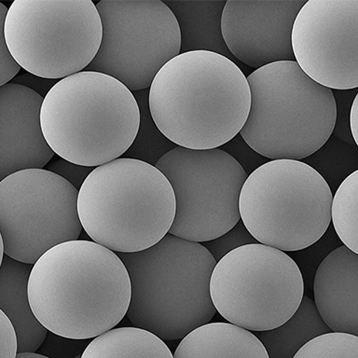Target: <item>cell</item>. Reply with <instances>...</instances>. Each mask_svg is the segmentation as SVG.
I'll list each match as a JSON object with an SVG mask.
<instances>
[{
	"mask_svg": "<svg viewBox=\"0 0 358 358\" xmlns=\"http://www.w3.org/2000/svg\"><path fill=\"white\" fill-rule=\"evenodd\" d=\"M28 296L34 315L50 332L92 340L127 315L131 280L116 252L94 241H70L33 266Z\"/></svg>",
	"mask_w": 358,
	"mask_h": 358,
	"instance_id": "obj_1",
	"label": "cell"
},
{
	"mask_svg": "<svg viewBox=\"0 0 358 358\" xmlns=\"http://www.w3.org/2000/svg\"><path fill=\"white\" fill-rule=\"evenodd\" d=\"M148 103L157 127L173 144L215 150L240 134L251 108L248 78L214 52L180 53L154 78Z\"/></svg>",
	"mask_w": 358,
	"mask_h": 358,
	"instance_id": "obj_2",
	"label": "cell"
},
{
	"mask_svg": "<svg viewBox=\"0 0 358 358\" xmlns=\"http://www.w3.org/2000/svg\"><path fill=\"white\" fill-rule=\"evenodd\" d=\"M131 285L127 318L162 341L183 340L217 313L210 282L217 260L200 243L168 234L152 248L117 253Z\"/></svg>",
	"mask_w": 358,
	"mask_h": 358,
	"instance_id": "obj_3",
	"label": "cell"
},
{
	"mask_svg": "<svg viewBox=\"0 0 358 358\" xmlns=\"http://www.w3.org/2000/svg\"><path fill=\"white\" fill-rule=\"evenodd\" d=\"M41 120L45 139L56 155L95 168L122 158L133 145L140 109L133 92L120 80L84 70L50 90Z\"/></svg>",
	"mask_w": 358,
	"mask_h": 358,
	"instance_id": "obj_4",
	"label": "cell"
},
{
	"mask_svg": "<svg viewBox=\"0 0 358 358\" xmlns=\"http://www.w3.org/2000/svg\"><path fill=\"white\" fill-rule=\"evenodd\" d=\"M78 212L92 241L116 253H136L169 234L176 196L156 166L119 158L90 173L78 190Z\"/></svg>",
	"mask_w": 358,
	"mask_h": 358,
	"instance_id": "obj_5",
	"label": "cell"
},
{
	"mask_svg": "<svg viewBox=\"0 0 358 358\" xmlns=\"http://www.w3.org/2000/svg\"><path fill=\"white\" fill-rule=\"evenodd\" d=\"M248 81L251 108L240 134L255 152L271 161H301L329 141L337 122L334 94L296 61L260 67Z\"/></svg>",
	"mask_w": 358,
	"mask_h": 358,
	"instance_id": "obj_6",
	"label": "cell"
},
{
	"mask_svg": "<svg viewBox=\"0 0 358 358\" xmlns=\"http://www.w3.org/2000/svg\"><path fill=\"white\" fill-rule=\"evenodd\" d=\"M333 193L318 171L301 161L265 162L248 176L241 220L262 245L284 252L318 242L332 222Z\"/></svg>",
	"mask_w": 358,
	"mask_h": 358,
	"instance_id": "obj_7",
	"label": "cell"
},
{
	"mask_svg": "<svg viewBox=\"0 0 358 358\" xmlns=\"http://www.w3.org/2000/svg\"><path fill=\"white\" fill-rule=\"evenodd\" d=\"M5 38L24 71L61 80L94 61L102 20L92 0H15L6 17Z\"/></svg>",
	"mask_w": 358,
	"mask_h": 358,
	"instance_id": "obj_8",
	"label": "cell"
},
{
	"mask_svg": "<svg viewBox=\"0 0 358 358\" xmlns=\"http://www.w3.org/2000/svg\"><path fill=\"white\" fill-rule=\"evenodd\" d=\"M210 293L217 312L229 323L251 332L267 331L284 324L301 306L303 276L285 252L251 243L217 263Z\"/></svg>",
	"mask_w": 358,
	"mask_h": 358,
	"instance_id": "obj_9",
	"label": "cell"
},
{
	"mask_svg": "<svg viewBox=\"0 0 358 358\" xmlns=\"http://www.w3.org/2000/svg\"><path fill=\"white\" fill-rule=\"evenodd\" d=\"M156 167L175 192L170 234L203 243L225 234L241 220L240 195L248 176L231 154L220 148L194 150L178 145Z\"/></svg>",
	"mask_w": 358,
	"mask_h": 358,
	"instance_id": "obj_10",
	"label": "cell"
},
{
	"mask_svg": "<svg viewBox=\"0 0 358 358\" xmlns=\"http://www.w3.org/2000/svg\"><path fill=\"white\" fill-rule=\"evenodd\" d=\"M99 52L86 71L103 73L131 92L148 90L154 78L181 53L180 27L161 0H102Z\"/></svg>",
	"mask_w": 358,
	"mask_h": 358,
	"instance_id": "obj_11",
	"label": "cell"
},
{
	"mask_svg": "<svg viewBox=\"0 0 358 358\" xmlns=\"http://www.w3.org/2000/svg\"><path fill=\"white\" fill-rule=\"evenodd\" d=\"M78 190L46 169L19 171L0 181V235L4 253L35 265L50 249L78 240Z\"/></svg>",
	"mask_w": 358,
	"mask_h": 358,
	"instance_id": "obj_12",
	"label": "cell"
},
{
	"mask_svg": "<svg viewBox=\"0 0 358 358\" xmlns=\"http://www.w3.org/2000/svg\"><path fill=\"white\" fill-rule=\"evenodd\" d=\"M295 61L331 90L358 88V0H309L294 24Z\"/></svg>",
	"mask_w": 358,
	"mask_h": 358,
	"instance_id": "obj_13",
	"label": "cell"
},
{
	"mask_svg": "<svg viewBox=\"0 0 358 358\" xmlns=\"http://www.w3.org/2000/svg\"><path fill=\"white\" fill-rule=\"evenodd\" d=\"M305 0H228L221 31L229 52L259 69L282 61H295L292 31Z\"/></svg>",
	"mask_w": 358,
	"mask_h": 358,
	"instance_id": "obj_14",
	"label": "cell"
},
{
	"mask_svg": "<svg viewBox=\"0 0 358 358\" xmlns=\"http://www.w3.org/2000/svg\"><path fill=\"white\" fill-rule=\"evenodd\" d=\"M43 100L21 84L0 87V180L19 171L44 169L55 158L41 127Z\"/></svg>",
	"mask_w": 358,
	"mask_h": 358,
	"instance_id": "obj_15",
	"label": "cell"
},
{
	"mask_svg": "<svg viewBox=\"0 0 358 358\" xmlns=\"http://www.w3.org/2000/svg\"><path fill=\"white\" fill-rule=\"evenodd\" d=\"M313 301L332 332L358 337V255L345 245L334 249L316 271Z\"/></svg>",
	"mask_w": 358,
	"mask_h": 358,
	"instance_id": "obj_16",
	"label": "cell"
},
{
	"mask_svg": "<svg viewBox=\"0 0 358 358\" xmlns=\"http://www.w3.org/2000/svg\"><path fill=\"white\" fill-rule=\"evenodd\" d=\"M34 265L4 255L0 268V310L16 330L21 352H38L49 330L38 320L31 308L28 282Z\"/></svg>",
	"mask_w": 358,
	"mask_h": 358,
	"instance_id": "obj_17",
	"label": "cell"
},
{
	"mask_svg": "<svg viewBox=\"0 0 358 358\" xmlns=\"http://www.w3.org/2000/svg\"><path fill=\"white\" fill-rule=\"evenodd\" d=\"M173 358H270L259 338L226 322L203 324L181 340Z\"/></svg>",
	"mask_w": 358,
	"mask_h": 358,
	"instance_id": "obj_18",
	"label": "cell"
},
{
	"mask_svg": "<svg viewBox=\"0 0 358 358\" xmlns=\"http://www.w3.org/2000/svg\"><path fill=\"white\" fill-rule=\"evenodd\" d=\"M175 14L180 27L181 53L207 50L231 59L221 31V19L227 1H164Z\"/></svg>",
	"mask_w": 358,
	"mask_h": 358,
	"instance_id": "obj_19",
	"label": "cell"
},
{
	"mask_svg": "<svg viewBox=\"0 0 358 358\" xmlns=\"http://www.w3.org/2000/svg\"><path fill=\"white\" fill-rule=\"evenodd\" d=\"M331 329L324 323L315 301L304 296L295 315L284 324L267 331L254 332L270 358H294L310 341Z\"/></svg>",
	"mask_w": 358,
	"mask_h": 358,
	"instance_id": "obj_20",
	"label": "cell"
},
{
	"mask_svg": "<svg viewBox=\"0 0 358 358\" xmlns=\"http://www.w3.org/2000/svg\"><path fill=\"white\" fill-rule=\"evenodd\" d=\"M81 358H173L158 336L136 327L113 329L92 338Z\"/></svg>",
	"mask_w": 358,
	"mask_h": 358,
	"instance_id": "obj_21",
	"label": "cell"
},
{
	"mask_svg": "<svg viewBox=\"0 0 358 358\" xmlns=\"http://www.w3.org/2000/svg\"><path fill=\"white\" fill-rule=\"evenodd\" d=\"M140 109L138 133L130 148L122 158L138 159L156 166L162 157L178 147L157 127L151 117L148 94L150 89L133 92Z\"/></svg>",
	"mask_w": 358,
	"mask_h": 358,
	"instance_id": "obj_22",
	"label": "cell"
},
{
	"mask_svg": "<svg viewBox=\"0 0 358 358\" xmlns=\"http://www.w3.org/2000/svg\"><path fill=\"white\" fill-rule=\"evenodd\" d=\"M332 224L343 245L358 255V169L343 179L336 190Z\"/></svg>",
	"mask_w": 358,
	"mask_h": 358,
	"instance_id": "obj_23",
	"label": "cell"
},
{
	"mask_svg": "<svg viewBox=\"0 0 358 358\" xmlns=\"http://www.w3.org/2000/svg\"><path fill=\"white\" fill-rule=\"evenodd\" d=\"M294 358H358V337L329 332L305 344Z\"/></svg>",
	"mask_w": 358,
	"mask_h": 358,
	"instance_id": "obj_24",
	"label": "cell"
},
{
	"mask_svg": "<svg viewBox=\"0 0 358 358\" xmlns=\"http://www.w3.org/2000/svg\"><path fill=\"white\" fill-rule=\"evenodd\" d=\"M257 243L259 242L252 236L250 232L245 228L243 221L240 220L231 231L221 235L217 239L208 241V242L203 243L201 245L208 249L210 253L218 262L229 252L234 251V249Z\"/></svg>",
	"mask_w": 358,
	"mask_h": 358,
	"instance_id": "obj_25",
	"label": "cell"
},
{
	"mask_svg": "<svg viewBox=\"0 0 358 358\" xmlns=\"http://www.w3.org/2000/svg\"><path fill=\"white\" fill-rule=\"evenodd\" d=\"M90 343V340L64 338L49 331L38 354L50 358H75L83 354Z\"/></svg>",
	"mask_w": 358,
	"mask_h": 358,
	"instance_id": "obj_26",
	"label": "cell"
},
{
	"mask_svg": "<svg viewBox=\"0 0 358 358\" xmlns=\"http://www.w3.org/2000/svg\"><path fill=\"white\" fill-rule=\"evenodd\" d=\"M8 10V8L0 3V87L10 83L22 69L11 55L6 41L5 22Z\"/></svg>",
	"mask_w": 358,
	"mask_h": 358,
	"instance_id": "obj_27",
	"label": "cell"
},
{
	"mask_svg": "<svg viewBox=\"0 0 358 358\" xmlns=\"http://www.w3.org/2000/svg\"><path fill=\"white\" fill-rule=\"evenodd\" d=\"M44 169L60 176L80 190L94 168L75 164L58 156V158H53Z\"/></svg>",
	"mask_w": 358,
	"mask_h": 358,
	"instance_id": "obj_28",
	"label": "cell"
},
{
	"mask_svg": "<svg viewBox=\"0 0 358 358\" xmlns=\"http://www.w3.org/2000/svg\"><path fill=\"white\" fill-rule=\"evenodd\" d=\"M18 337L10 318L0 310V358H17Z\"/></svg>",
	"mask_w": 358,
	"mask_h": 358,
	"instance_id": "obj_29",
	"label": "cell"
},
{
	"mask_svg": "<svg viewBox=\"0 0 358 358\" xmlns=\"http://www.w3.org/2000/svg\"><path fill=\"white\" fill-rule=\"evenodd\" d=\"M350 129H351L352 138L358 147V92L355 95L351 111H350Z\"/></svg>",
	"mask_w": 358,
	"mask_h": 358,
	"instance_id": "obj_30",
	"label": "cell"
},
{
	"mask_svg": "<svg viewBox=\"0 0 358 358\" xmlns=\"http://www.w3.org/2000/svg\"><path fill=\"white\" fill-rule=\"evenodd\" d=\"M17 358H50L45 357V355H42L41 354H38V352H21V354L18 355Z\"/></svg>",
	"mask_w": 358,
	"mask_h": 358,
	"instance_id": "obj_31",
	"label": "cell"
},
{
	"mask_svg": "<svg viewBox=\"0 0 358 358\" xmlns=\"http://www.w3.org/2000/svg\"><path fill=\"white\" fill-rule=\"evenodd\" d=\"M81 355H78V357H76L75 358H81Z\"/></svg>",
	"mask_w": 358,
	"mask_h": 358,
	"instance_id": "obj_32",
	"label": "cell"
}]
</instances>
